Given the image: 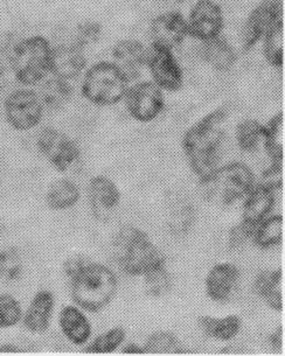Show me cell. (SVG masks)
<instances>
[{
  "instance_id": "6da1fadb",
  "label": "cell",
  "mask_w": 285,
  "mask_h": 356,
  "mask_svg": "<svg viewBox=\"0 0 285 356\" xmlns=\"http://www.w3.org/2000/svg\"><path fill=\"white\" fill-rule=\"evenodd\" d=\"M227 111L218 108L194 123L183 137V149L190 170L199 178L216 168L219 149L225 140Z\"/></svg>"
},
{
  "instance_id": "7a4b0ae2",
  "label": "cell",
  "mask_w": 285,
  "mask_h": 356,
  "mask_svg": "<svg viewBox=\"0 0 285 356\" xmlns=\"http://www.w3.org/2000/svg\"><path fill=\"white\" fill-rule=\"evenodd\" d=\"M117 291L116 273L101 263L89 262L70 280L72 299L84 312H101L111 304Z\"/></svg>"
},
{
  "instance_id": "3957f363",
  "label": "cell",
  "mask_w": 285,
  "mask_h": 356,
  "mask_svg": "<svg viewBox=\"0 0 285 356\" xmlns=\"http://www.w3.org/2000/svg\"><path fill=\"white\" fill-rule=\"evenodd\" d=\"M113 254L122 271L128 276L142 277L165 263L164 256L150 236L133 225H125L118 230L113 241Z\"/></svg>"
},
{
  "instance_id": "277c9868",
  "label": "cell",
  "mask_w": 285,
  "mask_h": 356,
  "mask_svg": "<svg viewBox=\"0 0 285 356\" xmlns=\"http://www.w3.org/2000/svg\"><path fill=\"white\" fill-rule=\"evenodd\" d=\"M254 186L255 175L252 168L243 163H231L213 168L202 177L199 191L209 204L226 207L247 197Z\"/></svg>"
},
{
  "instance_id": "5b68a950",
  "label": "cell",
  "mask_w": 285,
  "mask_h": 356,
  "mask_svg": "<svg viewBox=\"0 0 285 356\" xmlns=\"http://www.w3.org/2000/svg\"><path fill=\"white\" fill-rule=\"evenodd\" d=\"M51 46L42 35H32L15 44L10 58L15 80L26 87L40 83L49 74Z\"/></svg>"
},
{
  "instance_id": "8992f818",
  "label": "cell",
  "mask_w": 285,
  "mask_h": 356,
  "mask_svg": "<svg viewBox=\"0 0 285 356\" xmlns=\"http://www.w3.org/2000/svg\"><path fill=\"white\" fill-rule=\"evenodd\" d=\"M129 82L113 62H97L84 74L81 90L84 99L94 106H111L124 99Z\"/></svg>"
},
{
  "instance_id": "52a82bcc",
  "label": "cell",
  "mask_w": 285,
  "mask_h": 356,
  "mask_svg": "<svg viewBox=\"0 0 285 356\" xmlns=\"http://www.w3.org/2000/svg\"><path fill=\"white\" fill-rule=\"evenodd\" d=\"M44 106L40 96L32 89L12 91L5 99L4 115L8 125L15 131L33 130L44 117Z\"/></svg>"
},
{
  "instance_id": "ba28073f",
  "label": "cell",
  "mask_w": 285,
  "mask_h": 356,
  "mask_svg": "<svg viewBox=\"0 0 285 356\" xmlns=\"http://www.w3.org/2000/svg\"><path fill=\"white\" fill-rule=\"evenodd\" d=\"M38 149L58 172H67L80 158L76 143L55 127H44L38 135Z\"/></svg>"
},
{
  "instance_id": "9c48e42d",
  "label": "cell",
  "mask_w": 285,
  "mask_h": 356,
  "mask_svg": "<svg viewBox=\"0 0 285 356\" xmlns=\"http://www.w3.org/2000/svg\"><path fill=\"white\" fill-rule=\"evenodd\" d=\"M123 99L129 115L139 123L156 120L165 106L164 92L152 81H142L128 88Z\"/></svg>"
},
{
  "instance_id": "30bf717a",
  "label": "cell",
  "mask_w": 285,
  "mask_h": 356,
  "mask_svg": "<svg viewBox=\"0 0 285 356\" xmlns=\"http://www.w3.org/2000/svg\"><path fill=\"white\" fill-rule=\"evenodd\" d=\"M187 27L188 35L202 42L220 37L225 27L222 8L213 0H199L190 10Z\"/></svg>"
},
{
  "instance_id": "8fae6325",
  "label": "cell",
  "mask_w": 285,
  "mask_h": 356,
  "mask_svg": "<svg viewBox=\"0 0 285 356\" xmlns=\"http://www.w3.org/2000/svg\"><path fill=\"white\" fill-rule=\"evenodd\" d=\"M147 65L152 82L161 90L178 91L183 87V70L174 58L172 49L152 44V49L147 55Z\"/></svg>"
},
{
  "instance_id": "7c38bea8",
  "label": "cell",
  "mask_w": 285,
  "mask_h": 356,
  "mask_svg": "<svg viewBox=\"0 0 285 356\" xmlns=\"http://www.w3.org/2000/svg\"><path fill=\"white\" fill-rule=\"evenodd\" d=\"M283 15V0H263L245 20L242 31V47L249 51L262 40L264 34Z\"/></svg>"
},
{
  "instance_id": "4fadbf2b",
  "label": "cell",
  "mask_w": 285,
  "mask_h": 356,
  "mask_svg": "<svg viewBox=\"0 0 285 356\" xmlns=\"http://www.w3.org/2000/svg\"><path fill=\"white\" fill-rule=\"evenodd\" d=\"M88 200L94 218L97 221L106 222L120 204L121 191L106 175H95L89 181Z\"/></svg>"
},
{
  "instance_id": "5bb4252c",
  "label": "cell",
  "mask_w": 285,
  "mask_h": 356,
  "mask_svg": "<svg viewBox=\"0 0 285 356\" xmlns=\"http://www.w3.org/2000/svg\"><path fill=\"white\" fill-rule=\"evenodd\" d=\"M188 35L187 20L180 12H165L151 24V38L154 44L174 49L183 44Z\"/></svg>"
},
{
  "instance_id": "9a60e30c",
  "label": "cell",
  "mask_w": 285,
  "mask_h": 356,
  "mask_svg": "<svg viewBox=\"0 0 285 356\" xmlns=\"http://www.w3.org/2000/svg\"><path fill=\"white\" fill-rule=\"evenodd\" d=\"M87 67L83 49L76 44H59L51 48L49 73L60 80L70 82L80 76Z\"/></svg>"
},
{
  "instance_id": "2e32d148",
  "label": "cell",
  "mask_w": 285,
  "mask_h": 356,
  "mask_svg": "<svg viewBox=\"0 0 285 356\" xmlns=\"http://www.w3.org/2000/svg\"><path fill=\"white\" fill-rule=\"evenodd\" d=\"M240 280V270L233 263L223 262L209 270L205 280L206 295L212 302H226Z\"/></svg>"
},
{
  "instance_id": "e0dca14e",
  "label": "cell",
  "mask_w": 285,
  "mask_h": 356,
  "mask_svg": "<svg viewBox=\"0 0 285 356\" xmlns=\"http://www.w3.org/2000/svg\"><path fill=\"white\" fill-rule=\"evenodd\" d=\"M147 55L149 51L140 41L124 39L115 44L113 62L120 67L129 81H132L142 73V68L147 65Z\"/></svg>"
},
{
  "instance_id": "ac0fdd59",
  "label": "cell",
  "mask_w": 285,
  "mask_h": 356,
  "mask_svg": "<svg viewBox=\"0 0 285 356\" xmlns=\"http://www.w3.org/2000/svg\"><path fill=\"white\" fill-rule=\"evenodd\" d=\"M55 298L51 291H38L22 316L26 330L32 334H42L51 326Z\"/></svg>"
},
{
  "instance_id": "d6986e66",
  "label": "cell",
  "mask_w": 285,
  "mask_h": 356,
  "mask_svg": "<svg viewBox=\"0 0 285 356\" xmlns=\"http://www.w3.org/2000/svg\"><path fill=\"white\" fill-rule=\"evenodd\" d=\"M59 326L63 337L75 346H84L92 338V326L79 306H63L59 313Z\"/></svg>"
},
{
  "instance_id": "ffe728a7",
  "label": "cell",
  "mask_w": 285,
  "mask_h": 356,
  "mask_svg": "<svg viewBox=\"0 0 285 356\" xmlns=\"http://www.w3.org/2000/svg\"><path fill=\"white\" fill-rule=\"evenodd\" d=\"M275 202V192L263 186H254L245 197L242 209V221L256 228L270 215L271 211L274 209Z\"/></svg>"
},
{
  "instance_id": "44dd1931",
  "label": "cell",
  "mask_w": 285,
  "mask_h": 356,
  "mask_svg": "<svg viewBox=\"0 0 285 356\" xmlns=\"http://www.w3.org/2000/svg\"><path fill=\"white\" fill-rule=\"evenodd\" d=\"M199 327L209 338L220 342L231 341L241 332L242 320L236 314L226 316H202L199 318Z\"/></svg>"
},
{
  "instance_id": "7402d4cb",
  "label": "cell",
  "mask_w": 285,
  "mask_h": 356,
  "mask_svg": "<svg viewBox=\"0 0 285 356\" xmlns=\"http://www.w3.org/2000/svg\"><path fill=\"white\" fill-rule=\"evenodd\" d=\"M202 53L204 60L218 72L231 70L238 60L234 47L221 35L202 42Z\"/></svg>"
},
{
  "instance_id": "603a6c76",
  "label": "cell",
  "mask_w": 285,
  "mask_h": 356,
  "mask_svg": "<svg viewBox=\"0 0 285 356\" xmlns=\"http://www.w3.org/2000/svg\"><path fill=\"white\" fill-rule=\"evenodd\" d=\"M80 197V188L73 180L58 179L49 186L46 193V204L51 211H68L76 206Z\"/></svg>"
},
{
  "instance_id": "cb8c5ba5",
  "label": "cell",
  "mask_w": 285,
  "mask_h": 356,
  "mask_svg": "<svg viewBox=\"0 0 285 356\" xmlns=\"http://www.w3.org/2000/svg\"><path fill=\"white\" fill-rule=\"evenodd\" d=\"M264 58L272 68L281 70L284 65V22L283 17L269 27L263 37Z\"/></svg>"
},
{
  "instance_id": "d4e9b609",
  "label": "cell",
  "mask_w": 285,
  "mask_h": 356,
  "mask_svg": "<svg viewBox=\"0 0 285 356\" xmlns=\"http://www.w3.org/2000/svg\"><path fill=\"white\" fill-rule=\"evenodd\" d=\"M284 234V218L283 215L268 216L256 227L252 240L256 247L262 250H268L271 248L277 247L283 240Z\"/></svg>"
},
{
  "instance_id": "484cf974",
  "label": "cell",
  "mask_w": 285,
  "mask_h": 356,
  "mask_svg": "<svg viewBox=\"0 0 285 356\" xmlns=\"http://www.w3.org/2000/svg\"><path fill=\"white\" fill-rule=\"evenodd\" d=\"M197 211L190 201L178 200L172 204L168 218L170 233L173 236H186L193 228Z\"/></svg>"
},
{
  "instance_id": "4316f807",
  "label": "cell",
  "mask_w": 285,
  "mask_h": 356,
  "mask_svg": "<svg viewBox=\"0 0 285 356\" xmlns=\"http://www.w3.org/2000/svg\"><path fill=\"white\" fill-rule=\"evenodd\" d=\"M282 127H283V113L282 111L276 113L268 122L267 125L263 127L262 140H263L266 152L270 158L272 165H283V160H284V147H283V143L279 140Z\"/></svg>"
},
{
  "instance_id": "83f0119b",
  "label": "cell",
  "mask_w": 285,
  "mask_h": 356,
  "mask_svg": "<svg viewBox=\"0 0 285 356\" xmlns=\"http://www.w3.org/2000/svg\"><path fill=\"white\" fill-rule=\"evenodd\" d=\"M39 96L44 108L59 110L70 101L72 87L70 82L53 76V79L42 83Z\"/></svg>"
},
{
  "instance_id": "f1b7e54d",
  "label": "cell",
  "mask_w": 285,
  "mask_h": 356,
  "mask_svg": "<svg viewBox=\"0 0 285 356\" xmlns=\"http://www.w3.org/2000/svg\"><path fill=\"white\" fill-rule=\"evenodd\" d=\"M263 127L256 120H245L236 127L235 138L240 149L243 152H255L263 138Z\"/></svg>"
},
{
  "instance_id": "f546056e",
  "label": "cell",
  "mask_w": 285,
  "mask_h": 356,
  "mask_svg": "<svg viewBox=\"0 0 285 356\" xmlns=\"http://www.w3.org/2000/svg\"><path fill=\"white\" fill-rule=\"evenodd\" d=\"M22 254L15 248L0 249V286L18 280L22 277Z\"/></svg>"
},
{
  "instance_id": "4dcf8cb0",
  "label": "cell",
  "mask_w": 285,
  "mask_h": 356,
  "mask_svg": "<svg viewBox=\"0 0 285 356\" xmlns=\"http://www.w3.org/2000/svg\"><path fill=\"white\" fill-rule=\"evenodd\" d=\"M144 289L152 298H161L172 287V278L164 264L156 266L144 275Z\"/></svg>"
},
{
  "instance_id": "1f68e13d",
  "label": "cell",
  "mask_w": 285,
  "mask_h": 356,
  "mask_svg": "<svg viewBox=\"0 0 285 356\" xmlns=\"http://www.w3.org/2000/svg\"><path fill=\"white\" fill-rule=\"evenodd\" d=\"M125 338H127V332L124 328L121 326L110 328L109 331L96 337L89 343L86 352L92 353V354H110V353L116 352L124 343Z\"/></svg>"
},
{
  "instance_id": "d6a6232c",
  "label": "cell",
  "mask_w": 285,
  "mask_h": 356,
  "mask_svg": "<svg viewBox=\"0 0 285 356\" xmlns=\"http://www.w3.org/2000/svg\"><path fill=\"white\" fill-rule=\"evenodd\" d=\"M145 354H180L184 353L179 340L171 332H154L142 345Z\"/></svg>"
},
{
  "instance_id": "836d02e7",
  "label": "cell",
  "mask_w": 285,
  "mask_h": 356,
  "mask_svg": "<svg viewBox=\"0 0 285 356\" xmlns=\"http://www.w3.org/2000/svg\"><path fill=\"white\" fill-rule=\"evenodd\" d=\"M22 304L10 293L0 295V330L13 328L22 320Z\"/></svg>"
},
{
  "instance_id": "e575fe53",
  "label": "cell",
  "mask_w": 285,
  "mask_h": 356,
  "mask_svg": "<svg viewBox=\"0 0 285 356\" xmlns=\"http://www.w3.org/2000/svg\"><path fill=\"white\" fill-rule=\"evenodd\" d=\"M283 271L282 269H267L259 273L254 280V292L263 299L272 291L279 289Z\"/></svg>"
},
{
  "instance_id": "d590c367",
  "label": "cell",
  "mask_w": 285,
  "mask_h": 356,
  "mask_svg": "<svg viewBox=\"0 0 285 356\" xmlns=\"http://www.w3.org/2000/svg\"><path fill=\"white\" fill-rule=\"evenodd\" d=\"M102 34V27L99 22H82L77 26L76 37L74 44H76L77 47L84 49L90 44H94L99 41Z\"/></svg>"
},
{
  "instance_id": "8d00e7d4",
  "label": "cell",
  "mask_w": 285,
  "mask_h": 356,
  "mask_svg": "<svg viewBox=\"0 0 285 356\" xmlns=\"http://www.w3.org/2000/svg\"><path fill=\"white\" fill-rule=\"evenodd\" d=\"M255 227L245 223V221L238 222L228 234V247L231 250H238L252 238L255 233Z\"/></svg>"
},
{
  "instance_id": "74e56055",
  "label": "cell",
  "mask_w": 285,
  "mask_h": 356,
  "mask_svg": "<svg viewBox=\"0 0 285 356\" xmlns=\"http://www.w3.org/2000/svg\"><path fill=\"white\" fill-rule=\"evenodd\" d=\"M259 185L277 192L283 187V165H270L261 175Z\"/></svg>"
},
{
  "instance_id": "f35d334b",
  "label": "cell",
  "mask_w": 285,
  "mask_h": 356,
  "mask_svg": "<svg viewBox=\"0 0 285 356\" xmlns=\"http://www.w3.org/2000/svg\"><path fill=\"white\" fill-rule=\"evenodd\" d=\"M89 261L84 256L81 254H74L72 257L68 258L66 262L63 263V271L66 273V276L70 280L76 276L84 266L88 264Z\"/></svg>"
},
{
  "instance_id": "ab89813d",
  "label": "cell",
  "mask_w": 285,
  "mask_h": 356,
  "mask_svg": "<svg viewBox=\"0 0 285 356\" xmlns=\"http://www.w3.org/2000/svg\"><path fill=\"white\" fill-rule=\"evenodd\" d=\"M263 300L267 304L268 307L275 311V312H282L283 311V295H282V291L279 289L272 291L269 295L266 296Z\"/></svg>"
},
{
  "instance_id": "60d3db41",
  "label": "cell",
  "mask_w": 285,
  "mask_h": 356,
  "mask_svg": "<svg viewBox=\"0 0 285 356\" xmlns=\"http://www.w3.org/2000/svg\"><path fill=\"white\" fill-rule=\"evenodd\" d=\"M269 342H270L272 348H282V346H283V328H282V326H279V327L269 337Z\"/></svg>"
},
{
  "instance_id": "b9f144b4",
  "label": "cell",
  "mask_w": 285,
  "mask_h": 356,
  "mask_svg": "<svg viewBox=\"0 0 285 356\" xmlns=\"http://www.w3.org/2000/svg\"><path fill=\"white\" fill-rule=\"evenodd\" d=\"M122 353H124V354H145L142 346L138 345L136 342H130L125 347H123Z\"/></svg>"
},
{
  "instance_id": "7bdbcfd3",
  "label": "cell",
  "mask_w": 285,
  "mask_h": 356,
  "mask_svg": "<svg viewBox=\"0 0 285 356\" xmlns=\"http://www.w3.org/2000/svg\"><path fill=\"white\" fill-rule=\"evenodd\" d=\"M22 349L19 348V346L13 345V343H0V353H20Z\"/></svg>"
},
{
  "instance_id": "ee69618b",
  "label": "cell",
  "mask_w": 285,
  "mask_h": 356,
  "mask_svg": "<svg viewBox=\"0 0 285 356\" xmlns=\"http://www.w3.org/2000/svg\"><path fill=\"white\" fill-rule=\"evenodd\" d=\"M5 81H6V77H5V68L3 67V65H0V90L4 87Z\"/></svg>"
}]
</instances>
